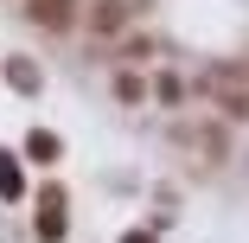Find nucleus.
<instances>
[{
    "mask_svg": "<svg viewBox=\"0 0 249 243\" xmlns=\"http://www.w3.org/2000/svg\"><path fill=\"white\" fill-rule=\"evenodd\" d=\"M26 19H32V26H45V32H71L77 0H26Z\"/></svg>",
    "mask_w": 249,
    "mask_h": 243,
    "instance_id": "obj_1",
    "label": "nucleus"
},
{
    "mask_svg": "<svg viewBox=\"0 0 249 243\" xmlns=\"http://www.w3.org/2000/svg\"><path fill=\"white\" fill-rule=\"evenodd\" d=\"M128 19H134V0H96V7H89V32L96 38H115Z\"/></svg>",
    "mask_w": 249,
    "mask_h": 243,
    "instance_id": "obj_2",
    "label": "nucleus"
},
{
    "mask_svg": "<svg viewBox=\"0 0 249 243\" xmlns=\"http://www.w3.org/2000/svg\"><path fill=\"white\" fill-rule=\"evenodd\" d=\"M0 192H7V199L19 192V173H13V160H7V154H0Z\"/></svg>",
    "mask_w": 249,
    "mask_h": 243,
    "instance_id": "obj_3",
    "label": "nucleus"
},
{
    "mask_svg": "<svg viewBox=\"0 0 249 243\" xmlns=\"http://www.w3.org/2000/svg\"><path fill=\"white\" fill-rule=\"evenodd\" d=\"M7 77H13V90H32V83H38V77L26 71V58H13V71H7Z\"/></svg>",
    "mask_w": 249,
    "mask_h": 243,
    "instance_id": "obj_4",
    "label": "nucleus"
},
{
    "mask_svg": "<svg viewBox=\"0 0 249 243\" xmlns=\"http://www.w3.org/2000/svg\"><path fill=\"white\" fill-rule=\"evenodd\" d=\"M122 243H147V237H122Z\"/></svg>",
    "mask_w": 249,
    "mask_h": 243,
    "instance_id": "obj_5",
    "label": "nucleus"
}]
</instances>
